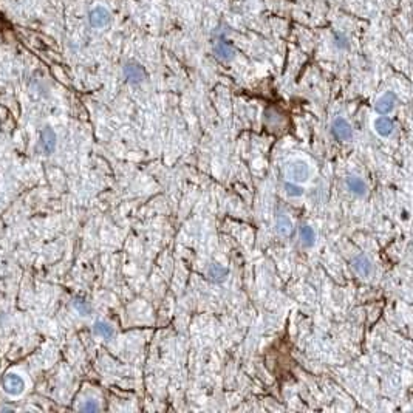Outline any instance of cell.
<instances>
[{"mask_svg": "<svg viewBox=\"0 0 413 413\" xmlns=\"http://www.w3.org/2000/svg\"><path fill=\"white\" fill-rule=\"evenodd\" d=\"M4 390L5 393L11 395V396H19L25 390V381H23L17 373H8L4 378Z\"/></svg>", "mask_w": 413, "mask_h": 413, "instance_id": "1", "label": "cell"}, {"mask_svg": "<svg viewBox=\"0 0 413 413\" xmlns=\"http://www.w3.org/2000/svg\"><path fill=\"white\" fill-rule=\"evenodd\" d=\"M288 177L294 183H305L309 178V167L305 161H293L288 167Z\"/></svg>", "mask_w": 413, "mask_h": 413, "instance_id": "2", "label": "cell"}, {"mask_svg": "<svg viewBox=\"0 0 413 413\" xmlns=\"http://www.w3.org/2000/svg\"><path fill=\"white\" fill-rule=\"evenodd\" d=\"M39 147L45 155H50L56 149V133L51 127H45L40 133Z\"/></svg>", "mask_w": 413, "mask_h": 413, "instance_id": "3", "label": "cell"}, {"mask_svg": "<svg viewBox=\"0 0 413 413\" xmlns=\"http://www.w3.org/2000/svg\"><path fill=\"white\" fill-rule=\"evenodd\" d=\"M331 132H333L336 139H341V141H348L351 138V135H353L351 126L347 123L344 118H336L333 121Z\"/></svg>", "mask_w": 413, "mask_h": 413, "instance_id": "4", "label": "cell"}, {"mask_svg": "<svg viewBox=\"0 0 413 413\" xmlns=\"http://www.w3.org/2000/svg\"><path fill=\"white\" fill-rule=\"evenodd\" d=\"M110 22V13L106 7L98 5L90 11V23L94 28H102L109 25Z\"/></svg>", "mask_w": 413, "mask_h": 413, "instance_id": "5", "label": "cell"}, {"mask_svg": "<svg viewBox=\"0 0 413 413\" xmlns=\"http://www.w3.org/2000/svg\"><path fill=\"white\" fill-rule=\"evenodd\" d=\"M395 102H396V96H395V93L387 91V93H384V94L381 96V98L376 101L375 110H376L379 115H388V113H390V112L393 110Z\"/></svg>", "mask_w": 413, "mask_h": 413, "instance_id": "6", "label": "cell"}, {"mask_svg": "<svg viewBox=\"0 0 413 413\" xmlns=\"http://www.w3.org/2000/svg\"><path fill=\"white\" fill-rule=\"evenodd\" d=\"M124 75H126V79L132 84H139L141 81H144L145 78V73H144V68L136 64V62H129L126 64L124 67Z\"/></svg>", "mask_w": 413, "mask_h": 413, "instance_id": "7", "label": "cell"}, {"mask_svg": "<svg viewBox=\"0 0 413 413\" xmlns=\"http://www.w3.org/2000/svg\"><path fill=\"white\" fill-rule=\"evenodd\" d=\"M351 263H353V268L356 270V273L362 277H367L372 274L373 271V265L372 262L367 259V255H364V254H359L356 257L351 259Z\"/></svg>", "mask_w": 413, "mask_h": 413, "instance_id": "8", "label": "cell"}, {"mask_svg": "<svg viewBox=\"0 0 413 413\" xmlns=\"http://www.w3.org/2000/svg\"><path fill=\"white\" fill-rule=\"evenodd\" d=\"M375 130L381 136H390L395 130V124L392 119H388L385 116H381L375 121Z\"/></svg>", "mask_w": 413, "mask_h": 413, "instance_id": "9", "label": "cell"}, {"mask_svg": "<svg viewBox=\"0 0 413 413\" xmlns=\"http://www.w3.org/2000/svg\"><path fill=\"white\" fill-rule=\"evenodd\" d=\"M345 184H347L348 190L351 193H354V195L362 197V195H366V193H367V184L364 183V180H360L359 177H354V175L348 177L347 181H345Z\"/></svg>", "mask_w": 413, "mask_h": 413, "instance_id": "10", "label": "cell"}, {"mask_svg": "<svg viewBox=\"0 0 413 413\" xmlns=\"http://www.w3.org/2000/svg\"><path fill=\"white\" fill-rule=\"evenodd\" d=\"M276 231L282 237H288L291 232H293V223H291L289 217H286V215H279L277 217V220H276Z\"/></svg>", "mask_w": 413, "mask_h": 413, "instance_id": "11", "label": "cell"}, {"mask_svg": "<svg viewBox=\"0 0 413 413\" xmlns=\"http://www.w3.org/2000/svg\"><path fill=\"white\" fill-rule=\"evenodd\" d=\"M215 53H217L218 58H222V59H225V61L234 58V50H232V46H231L228 42H225L223 39H220V40L217 42V45H215Z\"/></svg>", "mask_w": 413, "mask_h": 413, "instance_id": "12", "label": "cell"}, {"mask_svg": "<svg viewBox=\"0 0 413 413\" xmlns=\"http://www.w3.org/2000/svg\"><path fill=\"white\" fill-rule=\"evenodd\" d=\"M93 331H94V334H98V336H101L104 339H112L113 334H115L113 327H110L107 322H96L94 327H93Z\"/></svg>", "mask_w": 413, "mask_h": 413, "instance_id": "13", "label": "cell"}, {"mask_svg": "<svg viewBox=\"0 0 413 413\" xmlns=\"http://www.w3.org/2000/svg\"><path fill=\"white\" fill-rule=\"evenodd\" d=\"M228 273H229V271H228L226 268H223L222 265H217V263L211 265V268H209V276H211V279H212V280H217V282L225 280L226 276H228Z\"/></svg>", "mask_w": 413, "mask_h": 413, "instance_id": "14", "label": "cell"}, {"mask_svg": "<svg viewBox=\"0 0 413 413\" xmlns=\"http://www.w3.org/2000/svg\"><path fill=\"white\" fill-rule=\"evenodd\" d=\"M300 240L305 246H313L314 241H316V234H314V229L311 226H302L300 228Z\"/></svg>", "mask_w": 413, "mask_h": 413, "instance_id": "15", "label": "cell"}, {"mask_svg": "<svg viewBox=\"0 0 413 413\" xmlns=\"http://www.w3.org/2000/svg\"><path fill=\"white\" fill-rule=\"evenodd\" d=\"M285 190L289 197H302L303 195V189L294 183H286L285 184Z\"/></svg>", "mask_w": 413, "mask_h": 413, "instance_id": "16", "label": "cell"}, {"mask_svg": "<svg viewBox=\"0 0 413 413\" xmlns=\"http://www.w3.org/2000/svg\"><path fill=\"white\" fill-rule=\"evenodd\" d=\"M73 305H75V308H76V309L79 311V314H82V316H87V314H90V311H91V306H90L85 300H82V299H75Z\"/></svg>", "mask_w": 413, "mask_h": 413, "instance_id": "17", "label": "cell"}, {"mask_svg": "<svg viewBox=\"0 0 413 413\" xmlns=\"http://www.w3.org/2000/svg\"><path fill=\"white\" fill-rule=\"evenodd\" d=\"M81 410H84V411H96V410H99V405L96 404L94 401H85V404L81 407Z\"/></svg>", "mask_w": 413, "mask_h": 413, "instance_id": "18", "label": "cell"}]
</instances>
